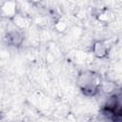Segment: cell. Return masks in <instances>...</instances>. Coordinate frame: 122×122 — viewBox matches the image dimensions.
<instances>
[{
    "instance_id": "6da1fadb",
    "label": "cell",
    "mask_w": 122,
    "mask_h": 122,
    "mask_svg": "<svg viewBox=\"0 0 122 122\" xmlns=\"http://www.w3.org/2000/svg\"><path fill=\"white\" fill-rule=\"evenodd\" d=\"M77 85L84 95L94 96L101 90L102 78L96 71H83L77 77Z\"/></svg>"
},
{
    "instance_id": "3957f363",
    "label": "cell",
    "mask_w": 122,
    "mask_h": 122,
    "mask_svg": "<svg viewBox=\"0 0 122 122\" xmlns=\"http://www.w3.org/2000/svg\"><path fill=\"white\" fill-rule=\"evenodd\" d=\"M92 51L97 57L103 58L108 54L109 51H108L107 45L103 41H96L92 46Z\"/></svg>"
},
{
    "instance_id": "7a4b0ae2",
    "label": "cell",
    "mask_w": 122,
    "mask_h": 122,
    "mask_svg": "<svg viewBox=\"0 0 122 122\" xmlns=\"http://www.w3.org/2000/svg\"><path fill=\"white\" fill-rule=\"evenodd\" d=\"M23 33L20 30H10L9 32H7L6 36H5V40L7 41L8 44L14 46V47H18L22 44L23 42Z\"/></svg>"
}]
</instances>
